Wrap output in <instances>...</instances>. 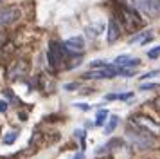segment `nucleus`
Instances as JSON below:
<instances>
[{"label": "nucleus", "mask_w": 160, "mask_h": 159, "mask_svg": "<svg viewBox=\"0 0 160 159\" xmlns=\"http://www.w3.org/2000/svg\"><path fill=\"white\" fill-rule=\"evenodd\" d=\"M153 89H160L158 83H142L140 85V90H153Z\"/></svg>", "instance_id": "obj_16"}, {"label": "nucleus", "mask_w": 160, "mask_h": 159, "mask_svg": "<svg viewBox=\"0 0 160 159\" xmlns=\"http://www.w3.org/2000/svg\"><path fill=\"white\" fill-rule=\"evenodd\" d=\"M158 56H160V45L158 47H155V49H151V51H148V58L155 60V58H158Z\"/></svg>", "instance_id": "obj_17"}, {"label": "nucleus", "mask_w": 160, "mask_h": 159, "mask_svg": "<svg viewBox=\"0 0 160 159\" xmlns=\"http://www.w3.org/2000/svg\"><path fill=\"white\" fill-rule=\"evenodd\" d=\"M97 159H112V156H108V157H97Z\"/></svg>", "instance_id": "obj_26"}, {"label": "nucleus", "mask_w": 160, "mask_h": 159, "mask_svg": "<svg viewBox=\"0 0 160 159\" xmlns=\"http://www.w3.org/2000/svg\"><path fill=\"white\" fill-rule=\"evenodd\" d=\"M130 125H131V127H135V129L144 130V132L151 134V136H160V123L155 121L153 118H149V116H146V114L131 116Z\"/></svg>", "instance_id": "obj_2"}, {"label": "nucleus", "mask_w": 160, "mask_h": 159, "mask_svg": "<svg viewBox=\"0 0 160 159\" xmlns=\"http://www.w3.org/2000/svg\"><path fill=\"white\" fill-rule=\"evenodd\" d=\"M133 92H124V94H119V100H130Z\"/></svg>", "instance_id": "obj_21"}, {"label": "nucleus", "mask_w": 160, "mask_h": 159, "mask_svg": "<svg viewBox=\"0 0 160 159\" xmlns=\"http://www.w3.org/2000/svg\"><path fill=\"white\" fill-rule=\"evenodd\" d=\"M68 56H72V54L67 51L65 45H61L59 42H54V40L49 43L47 58H49V63H51L52 69H61L65 65V62L68 60Z\"/></svg>", "instance_id": "obj_1"}, {"label": "nucleus", "mask_w": 160, "mask_h": 159, "mask_svg": "<svg viewBox=\"0 0 160 159\" xmlns=\"http://www.w3.org/2000/svg\"><path fill=\"white\" fill-rule=\"evenodd\" d=\"M106 118H108V110H106V108H101V110L97 112V116H95V127H102Z\"/></svg>", "instance_id": "obj_12"}, {"label": "nucleus", "mask_w": 160, "mask_h": 159, "mask_svg": "<svg viewBox=\"0 0 160 159\" xmlns=\"http://www.w3.org/2000/svg\"><path fill=\"white\" fill-rule=\"evenodd\" d=\"M6 110H8V101L0 100V112H2V114H4V112H6Z\"/></svg>", "instance_id": "obj_20"}, {"label": "nucleus", "mask_w": 160, "mask_h": 159, "mask_svg": "<svg viewBox=\"0 0 160 159\" xmlns=\"http://www.w3.org/2000/svg\"><path fill=\"white\" fill-rule=\"evenodd\" d=\"M146 36H148V33H138V35H135V36H133V38H131V40H130V43H140V42H142V40H144V38H146Z\"/></svg>", "instance_id": "obj_15"}, {"label": "nucleus", "mask_w": 160, "mask_h": 159, "mask_svg": "<svg viewBox=\"0 0 160 159\" xmlns=\"http://www.w3.org/2000/svg\"><path fill=\"white\" fill-rule=\"evenodd\" d=\"M119 100V94H106V101H113Z\"/></svg>", "instance_id": "obj_22"}, {"label": "nucleus", "mask_w": 160, "mask_h": 159, "mask_svg": "<svg viewBox=\"0 0 160 159\" xmlns=\"http://www.w3.org/2000/svg\"><path fill=\"white\" fill-rule=\"evenodd\" d=\"M157 74H160V71H151V72H146V74H142V76H140V80L144 81V80H149V78H153V76H157Z\"/></svg>", "instance_id": "obj_19"}, {"label": "nucleus", "mask_w": 160, "mask_h": 159, "mask_svg": "<svg viewBox=\"0 0 160 159\" xmlns=\"http://www.w3.org/2000/svg\"><path fill=\"white\" fill-rule=\"evenodd\" d=\"M6 40H8V36H6V31H4V27H0V49H2V47L8 43Z\"/></svg>", "instance_id": "obj_18"}, {"label": "nucleus", "mask_w": 160, "mask_h": 159, "mask_svg": "<svg viewBox=\"0 0 160 159\" xmlns=\"http://www.w3.org/2000/svg\"><path fill=\"white\" fill-rule=\"evenodd\" d=\"M128 137H130V141L133 145L142 146V148H151L157 143L155 136H151V134H148V132H144V130H140V129H135V127H133V130L128 132Z\"/></svg>", "instance_id": "obj_4"}, {"label": "nucleus", "mask_w": 160, "mask_h": 159, "mask_svg": "<svg viewBox=\"0 0 160 159\" xmlns=\"http://www.w3.org/2000/svg\"><path fill=\"white\" fill-rule=\"evenodd\" d=\"M131 7L137 11V13L144 14L153 18V9H151V0H131Z\"/></svg>", "instance_id": "obj_8"}, {"label": "nucleus", "mask_w": 160, "mask_h": 159, "mask_svg": "<svg viewBox=\"0 0 160 159\" xmlns=\"http://www.w3.org/2000/svg\"><path fill=\"white\" fill-rule=\"evenodd\" d=\"M18 139V132L16 130H11V132H8L6 136H4V139H2V143L6 145V146H9V145H13Z\"/></svg>", "instance_id": "obj_10"}, {"label": "nucleus", "mask_w": 160, "mask_h": 159, "mask_svg": "<svg viewBox=\"0 0 160 159\" xmlns=\"http://www.w3.org/2000/svg\"><path fill=\"white\" fill-rule=\"evenodd\" d=\"M122 33V25H121V22L117 20V18H110L108 22V35H106V40L110 43H113L115 40H119V36Z\"/></svg>", "instance_id": "obj_7"}, {"label": "nucleus", "mask_w": 160, "mask_h": 159, "mask_svg": "<svg viewBox=\"0 0 160 159\" xmlns=\"http://www.w3.org/2000/svg\"><path fill=\"white\" fill-rule=\"evenodd\" d=\"M74 159H85V154H76V156H74Z\"/></svg>", "instance_id": "obj_25"}, {"label": "nucleus", "mask_w": 160, "mask_h": 159, "mask_svg": "<svg viewBox=\"0 0 160 159\" xmlns=\"http://www.w3.org/2000/svg\"><path fill=\"white\" fill-rule=\"evenodd\" d=\"M119 76L131 78V76H135V71H133V69H122V67H119Z\"/></svg>", "instance_id": "obj_14"}, {"label": "nucleus", "mask_w": 160, "mask_h": 159, "mask_svg": "<svg viewBox=\"0 0 160 159\" xmlns=\"http://www.w3.org/2000/svg\"><path fill=\"white\" fill-rule=\"evenodd\" d=\"M18 18H20V9H18V7L11 6V7L0 9V27H6V25L15 24Z\"/></svg>", "instance_id": "obj_5"}, {"label": "nucleus", "mask_w": 160, "mask_h": 159, "mask_svg": "<svg viewBox=\"0 0 160 159\" xmlns=\"http://www.w3.org/2000/svg\"><path fill=\"white\" fill-rule=\"evenodd\" d=\"M27 72V62L25 60H16L15 63L9 67V78H20Z\"/></svg>", "instance_id": "obj_9"}, {"label": "nucleus", "mask_w": 160, "mask_h": 159, "mask_svg": "<svg viewBox=\"0 0 160 159\" xmlns=\"http://www.w3.org/2000/svg\"><path fill=\"white\" fill-rule=\"evenodd\" d=\"M13 51H15V45H13L11 42L6 43V45L0 49V58H2V60H8V56L11 54V52H13Z\"/></svg>", "instance_id": "obj_13"}, {"label": "nucleus", "mask_w": 160, "mask_h": 159, "mask_svg": "<svg viewBox=\"0 0 160 159\" xmlns=\"http://www.w3.org/2000/svg\"><path fill=\"white\" fill-rule=\"evenodd\" d=\"M117 125H119V116H112L110 121H108V125L104 127V132H106V134H112V132L117 129Z\"/></svg>", "instance_id": "obj_11"}, {"label": "nucleus", "mask_w": 160, "mask_h": 159, "mask_svg": "<svg viewBox=\"0 0 160 159\" xmlns=\"http://www.w3.org/2000/svg\"><path fill=\"white\" fill-rule=\"evenodd\" d=\"M63 45L67 47V51H68L72 56H79L81 52H83V49H85V42H83L81 36H72V38H68Z\"/></svg>", "instance_id": "obj_6"}, {"label": "nucleus", "mask_w": 160, "mask_h": 159, "mask_svg": "<svg viewBox=\"0 0 160 159\" xmlns=\"http://www.w3.org/2000/svg\"><path fill=\"white\" fill-rule=\"evenodd\" d=\"M78 108H83V110H88L90 107H88V105H83V103H79V105H78Z\"/></svg>", "instance_id": "obj_24"}, {"label": "nucleus", "mask_w": 160, "mask_h": 159, "mask_svg": "<svg viewBox=\"0 0 160 159\" xmlns=\"http://www.w3.org/2000/svg\"><path fill=\"white\" fill-rule=\"evenodd\" d=\"M153 103H155V107L160 110V96H158V98H155V101H153Z\"/></svg>", "instance_id": "obj_23"}, {"label": "nucleus", "mask_w": 160, "mask_h": 159, "mask_svg": "<svg viewBox=\"0 0 160 159\" xmlns=\"http://www.w3.org/2000/svg\"><path fill=\"white\" fill-rule=\"evenodd\" d=\"M117 20L121 22L122 29H126V31H135V29H138L140 25H142V20H140L138 13L135 11V9L126 7V6L121 7V11H119V18H117Z\"/></svg>", "instance_id": "obj_3"}]
</instances>
